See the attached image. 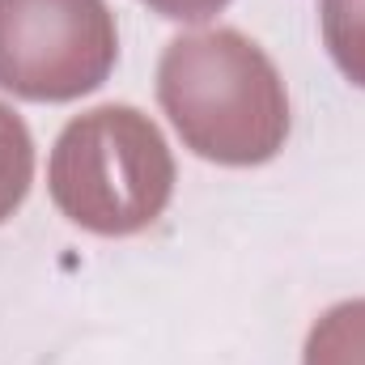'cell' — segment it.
<instances>
[{
	"label": "cell",
	"instance_id": "obj_7",
	"mask_svg": "<svg viewBox=\"0 0 365 365\" xmlns=\"http://www.w3.org/2000/svg\"><path fill=\"white\" fill-rule=\"evenodd\" d=\"M149 4H158L166 17H208V13L221 9L225 0H149Z\"/></svg>",
	"mask_w": 365,
	"mask_h": 365
},
{
	"label": "cell",
	"instance_id": "obj_2",
	"mask_svg": "<svg viewBox=\"0 0 365 365\" xmlns=\"http://www.w3.org/2000/svg\"><path fill=\"white\" fill-rule=\"evenodd\" d=\"M175 166L149 119L132 106H102L68 123L51 158L60 208L98 234H132L170 200Z\"/></svg>",
	"mask_w": 365,
	"mask_h": 365
},
{
	"label": "cell",
	"instance_id": "obj_4",
	"mask_svg": "<svg viewBox=\"0 0 365 365\" xmlns=\"http://www.w3.org/2000/svg\"><path fill=\"white\" fill-rule=\"evenodd\" d=\"M306 365H365V302L331 310L314 327Z\"/></svg>",
	"mask_w": 365,
	"mask_h": 365
},
{
	"label": "cell",
	"instance_id": "obj_6",
	"mask_svg": "<svg viewBox=\"0 0 365 365\" xmlns=\"http://www.w3.org/2000/svg\"><path fill=\"white\" fill-rule=\"evenodd\" d=\"M30 182V136L26 128L0 106V221L17 208Z\"/></svg>",
	"mask_w": 365,
	"mask_h": 365
},
{
	"label": "cell",
	"instance_id": "obj_5",
	"mask_svg": "<svg viewBox=\"0 0 365 365\" xmlns=\"http://www.w3.org/2000/svg\"><path fill=\"white\" fill-rule=\"evenodd\" d=\"M323 30L340 68L365 86V0H323Z\"/></svg>",
	"mask_w": 365,
	"mask_h": 365
},
{
	"label": "cell",
	"instance_id": "obj_1",
	"mask_svg": "<svg viewBox=\"0 0 365 365\" xmlns=\"http://www.w3.org/2000/svg\"><path fill=\"white\" fill-rule=\"evenodd\" d=\"M162 102L191 149L217 162H264L284 136V93L272 64L234 30L170 43Z\"/></svg>",
	"mask_w": 365,
	"mask_h": 365
},
{
	"label": "cell",
	"instance_id": "obj_3",
	"mask_svg": "<svg viewBox=\"0 0 365 365\" xmlns=\"http://www.w3.org/2000/svg\"><path fill=\"white\" fill-rule=\"evenodd\" d=\"M115 60L102 0H0V86L26 98L93 90Z\"/></svg>",
	"mask_w": 365,
	"mask_h": 365
}]
</instances>
